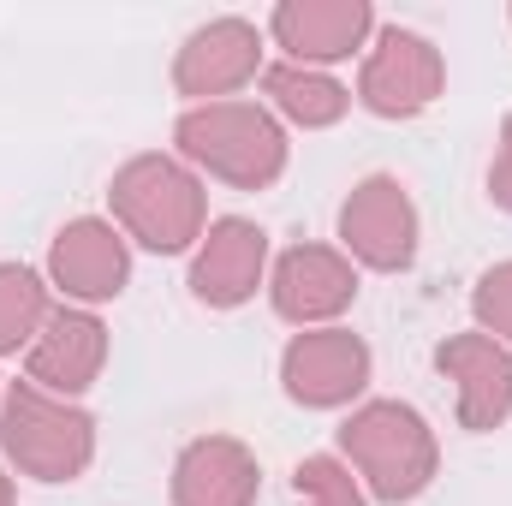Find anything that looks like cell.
I'll return each mask as SVG.
<instances>
[{"label":"cell","instance_id":"e0dca14e","mask_svg":"<svg viewBox=\"0 0 512 506\" xmlns=\"http://www.w3.org/2000/svg\"><path fill=\"white\" fill-rule=\"evenodd\" d=\"M48 322V292L30 268L6 262L0 268V352H18L36 328Z\"/></svg>","mask_w":512,"mask_h":506},{"label":"cell","instance_id":"5b68a950","mask_svg":"<svg viewBox=\"0 0 512 506\" xmlns=\"http://www.w3.org/2000/svg\"><path fill=\"white\" fill-rule=\"evenodd\" d=\"M358 96H364V108L382 114V120H411V114H423V108L441 96V54H435L423 36H411V30H387L382 48H376L370 66H364Z\"/></svg>","mask_w":512,"mask_h":506},{"label":"cell","instance_id":"5bb4252c","mask_svg":"<svg viewBox=\"0 0 512 506\" xmlns=\"http://www.w3.org/2000/svg\"><path fill=\"white\" fill-rule=\"evenodd\" d=\"M364 30H370L364 0H292V6L274 12V36L298 60H340V54L358 48Z\"/></svg>","mask_w":512,"mask_h":506},{"label":"cell","instance_id":"277c9868","mask_svg":"<svg viewBox=\"0 0 512 506\" xmlns=\"http://www.w3.org/2000/svg\"><path fill=\"white\" fill-rule=\"evenodd\" d=\"M108 197H114V215L149 251H185L203 233V191L167 155H137L131 167H120Z\"/></svg>","mask_w":512,"mask_h":506},{"label":"cell","instance_id":"9a60e30c","mask_svg":"<svg viewBox=\"0 0 512 506\" xmlns=\"http://www.w3.org/2000/svg\"><path fill=\"white\" fill-rule=\"evenodd\" d=\"M54 280L72 298H114L126 286V245L102 221H78L54 239Z\"/></svg>","mask_w":512,"mask_h":506},{"label":"cell","instance_id":"6da1fadb","mask_svg":"<svg viewBox=\"0 0 512 506\" xmlns=\"http://www.w3.org/2000/svg\"><path fill=\"white\" fill-rule=\"evenodd\" d=\"M0 441H6V453L18 459V471H30V477H42V483H72V477L90 465V453H96V423H90L78 405L42 393L36 381H18V387L6 393Z\"/></svg>","mask_w":512,"mask_h":506},{"label":"cell","instance_id":"52a82bcc","mask_svg":"<svg viewBox=\"0 0 512 506\" xmlns=\"http://www.w3.org/2000/svg\"><path fill=\"white\" fill-rule=\"evenodd\" d=\"M340 233L352 256H364L370 268H405L417 251V215L399 179H364L340 209Z\"/></svg>","mask_w":512,"mask_h":506},{"label":"cell","instance_id":"d6986e66","mask_svg":"<svg viewBox=\"0 0 512 506\" xmlns=\"http://www.w3.org/2000/svg\"><path fill=\"white\" fill-rule=\"evenodd\" d=\"M477 316H483L495 334L512 340V262H501V268L483 274V286H477Z\"/></svg>","mask_w":512,"mask_h":506},{"label":"cell","instance_id":"9c48e42d","mask_svg":"<svg viewBox=\"0 0 512 506\" xmlns=\"http://www.w3.org/2000/svg\"><path fill=\"white\" fill-rule=\"evenodd\" d=\"M352 292H358L352 262L322 251V245H298V251L280 256V268H274V310L286 322H322V316L346 310Z\"/></svg>","mask_w":512,"mask_h":506},{"label":"cell","instance_id":"4fadbf2b","mask_svg":"<svg viewBox=\"0 0 512 506\" xmlns=\"http://www.w3.org/2000/svg\"><path fill=\"white\" fill-rule=\"evenodd\" d=\"M256 72V30L239 18H221L209 30H197L173 66V84L185 96H227Z\"/></svg>","mask_w":512,"mask_h":506},{"label":"cell","instance_id":"8fae6325","mask_svg":"<svg viewBox=\"0 0 512 506\" xmlns=\"http://www.w3.org/2000/svg\"><path fill=\"white\" fill-rule=\"evenodd\" d=\"M173 501L179 506H251L256 501V459L227 441V435H209V441H191L173 465Z\"/></svg>","mask_w":512,"mask_h":506},{"label":"cell","instance_id":"30bf717a","mask_svg":"<svg viewBox=\"0 0 512 506\" xmlns=\"http://www.w3.org/2000/svg\"><path fill=\"white\" fill-rule=\"evenodd\" d=\"M102 358H108L102 322L84 316V310H54L42 322V340L30 346V381L36 387H54V393H78V387L96 381Z\"/></svg>","mask_w":512,"mask_h":506},{"label":"cell","instance_id":"44dd1931","mask_svg":"<svg viewBox=\"0 0 512 506\" xmlns=\"http://www.w3.org/2000/svg\"><path fill=\"white\" fill-rule=\"evenodd\" d=\"M0 506H12V483L6 477H0Z\"/></svg>","mask_w":512,"mask_h":506},{"label":"cell","instance_id":"8992f818","mask_svg":"<svg viewBox=\"0 0 512 506\" xmlns=\"http://www.w3.org/2000/svg\"><path fill=\"white\" fill-rule=\"evenodd\" d=\"M280 376H286V393L298 405H346L364 381H370V352L358 334H298L280 358Z\"/></svg>","mask_w":512,"mask_h":506},{"label":"cell","instance_id":"7a4b0ae2","mask_svg":"<svg viewBox=\"0 0 512 506\" xmlns=\"http://www.w3.org/2000/svg\"><path fill=\"white\" fill-rule=\"evenodd\" d=\"M340 447L346 459L370 477V489L382 501H411L429 477H435V435L429 423L399 405V399H376L364 405L346 429H340Z\"/></svg>","mask_w":512,"mask_h":506},{"label":"cell","instance_id":"ffe728a7","mask_svg":"<svg viewBox=\"0 0 512 506\" xmlns=\"http://www.w3.org/2000/svg\"><path fill=\"white\" fill-rule=\"evenodd\" d=\"M489 191H495V203H501V209H512V114H507V126H501V155H495Z\"/></svg>","mask_w":512,"mask_h":506},{"label":"cell","instance_id":"2e32d148","mask_svg":"<svg viewBox=\"0 0 512 506\" xmlns=\"http://www.w3.org/2000/svg\"><path fill=\"white\" fill-rule=\"evenodd\" d=\"M268 96L292 114V120H304V126H334L340 114H346V90L334 84V78H322V72H298V66H274L268 78Z\"/></svg>","mask_w":512,"mask_h":506},{"label":"cell","instance_id":"3957f363","mask_svg":"<svg viewBox=\"0 0 512 506\" xmlns=\"http://www.w3.org/2000/svg\"><path fill=\"white\" fill-rule=\"evenodd\" d=\"M179 149L191 161H203L209 173H221L227 185H239V191L268 185L286 167V137L251 102H209V108L185 114L179 120Z\"/></svg>","mask_w":512,"mask_h":506},{"label":"cell","instance_id":"7c38bea8","mask_svg":"<svg viewBox=\"0 0 512 506\" xmlns=\"http://www.w3.org/2000/svg\"><path fill=\"white\" fill-rule=\"evenodd\" d=\"M262 251H268L262 227H251V221H215L209 245H203L197 268H191V292L203 304H221V310L245 304L256 292V274H262Z\"/></svg>","mask_w":512,"mask_h":506},{"label":"cell","instance_id":"ba28073f","mask_svg":"<svg viewBox=\"0 0 512 506\" xmlns=\"http://www.w3.org/2000/svg\"><path fill=\"white\" fill-rule=\"evenodd\" d=\"M441 376L459 381V423L465 429H495L512 411V358L489 334H459L435 346Z\"/></svg>","mask_w":512,"mask_h":506},{"label":"cell","instance_id":"ac0fdd59","mask_svg":"<svg viewBox=\"0 0 512 506\" xmlns=\"http://www.w3.org/2000/svg\"><path fill=\"white\" fill-rule=\"evenodd\" d=\"M298 506H364V495L334 459H304L298 465Z\"/></svg>","mask_w":512,"mask_h":506}]
</instances>
